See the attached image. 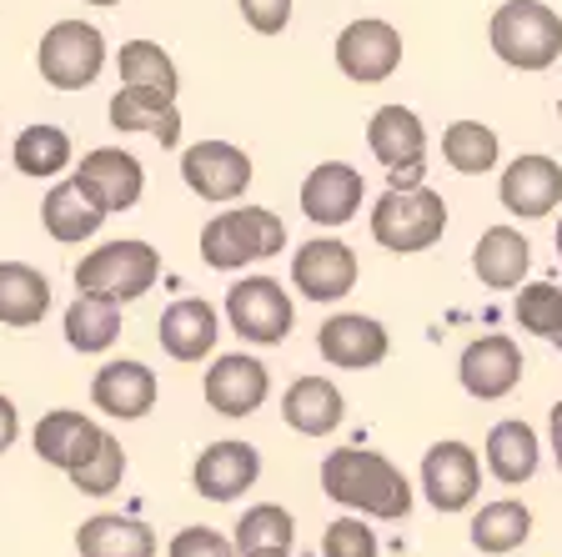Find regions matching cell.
<instances>
[{
	"mask_svg": "<svg viewBox=\"0 0 562 557\" xmlns=\"http://www.w3.org/2000/svg\"><path fill=\"white\" fill-rule=\"evenodd\" d=\"M322 492L351 512L382 517V523H402L412 512V482L397 463H386L372 447H331L322 463Z\"/></svg>",
	"mask_w": 562,
	"mask_h": 557,
	"instance_id": "6da1fadb",
	"label": "cell"
},
{
	"mask_svg": "<svg viewBox=\"0 0 562 557\" xmlns=\"http://www.w3.org/2000/svg\"><path fill=\"white\" fill-rule=\"evenodd\" d=\"M286 246V226L267 207H232L201 226V261L216 271H236L246 261H267Z\"/></svg>",
	"mask_w": 562,
	"mask_h": 557,
	"instance_id": "7a4b0ae2",
	"label": "cell"
},
{
	"mask_svg": "<svg viewBox=\"0 0 562 557\" xmlns=\"http://www.w3.org/2000/svg\"><path fill=\"white\" fill-rule=\"evenodd\" d=\"M492 51L513 70H548L562 56V15L542 0H507L492 15Z\"/></svg>",
	"mask_w": 562,
	"mask_h": 557,
	"instance_id": "3957f363",
	"label": "cell"
},
{
	"mask_svg": "<svg viewBox=\"0 0 562 557\" xmlns=\"http://www.w3.org/2000/svg\"><path fill=\"white\" fill-rule=\"evenodd\" d=\"M447 232V201L427 186H386V197L372 207V236L386 252H427Z\"/></svg>",
	"mask_w": 562,
	"mask_h": 557,
	"instance_id": "277c9868",
	"label": "cell"
},
{
	"mask_svg": "<svg viewBox=\"0 0 562 557\" xmlns=\"http://www.w3.org/2000/svg\"><path fill=\"white\" fill-rule=\"evenodd\" d=\"M156 277H161V256L146 242H105L91 256H81V267H76V287L111 297V302L146 297L156 287Z\"/></svg>",
	"mask_w": 562,
	"mask_h": 557,
	"instance_id": "5b68a950",
	"label": "cell"
},
{
	"mask_svg": "<svg viewBox=\"0 0 562 557\" xmlns=\"http://www.w3.org/2000/svg\"><path fill=\"white\" fill-rule=\"evenodd\" d=\"M35 66H41L46 86H56V91H81L105 66V35L91 21H56L41 35Z\"/></svg>",
	"mask_w": 562,
	"mask_h": 557,
	"instance_id": "8992f818",
	"label": "cell"
},
{
	"mask_svg": "<svg viewBox=\"0 0 562 557\" xmlns=\"http://www.w3.org/2000/svg\"><path fill=\"white\" fill-rule=\"evenodd\" d=\"M226 316L232 332L257 347H277L292 337V297L281 291V281L271 277H246L226 291Z\"/></svg>",
	"mask_w": 562,
	"mask_h": 557,
	"instance_id": "52a82bcc",
	"label": "cell"
},
{
	"mask_svg": "<svg viewBox=\"0 0 562 557\" xmlns=\"http://www.w3.org/2000/svg\"><path fill=\"white\" fill-rule=\"evenodd\" d=\"M181 181L201 201H236L251 186V156L241 146H232V141H196L181 156Z\"/></svg>",
	"mask_w": 562,
	"mask_h": 557,
	"instance_id": "ba28073f",
	"label": "cell"
},
{
	"mask_svg": "<svg viewBox=\"0 0 562 557\" xmlns=\"http://www.w3.org/2000/svg\"><path fill=\"white\" fill-rule=\"evenodd\" d=\"M422 488L437 512H468L482 488V463L468 442H437L422 457Z\"/></svg>",
	"mask_w": 562,
	"mask_h": 557,
	"instance_id": "9c48e42d",
	"label": "cell"
},
{
	"mask_svg": "<svg viewBox=\"0 0 562 557\" xmlns=\"http://www.w3.org/2000/svg\"><path fill=\"white\" fill-rule=\"evenodd\" d=\"M337 66L357 86H376L402 66V35L386 21H351L337 35Z\"/></svg>",
	"mask_w": 562,
	"mask_h": 557,
	"instance_id": "30bf717a",
	"label": "cell"
},
{
	"mask_svg": "<svg viewBox=\"0 0 562 557\" xmlns=\"http://www.w3.org/2000/svg\"><path fill=\"white\" fill-rule=\"evenodd\" d=\"M292 281L302 287V297L312 302H341L351 287H357V256L347 242H331V236H316L296 252L292 261Z\"/></svg>",
	"mask_w": 562,
	"mask_h": 557,
	"instance_id": "8fae6325",
	"label": "cell"
},
{
	"mask_svg": "<svg viewBox=\"0 0 562 557\" xmlns=\"http://www.w3.org/2000/svg\"><path fill=\"white\" fill-rule=\"evenodd\" d=\"M261 477V457L251 442H211L191 467V488L211 502H236Z\"/></svg>",
	"mask_w": 562,
	"mask_h": 557,
	"instance_id": "7c38bea8",
	"label": "cell"
},
{
	"mask_svg": "<svg viewBox=\"0 0 562 557\" xmlns=\"http://www.w3.org/2000/svg\"><path fill=\"white\" fill-rule=\"evenodd\" d=\"M271 392V377L257 357L232 352V357H216L206 371V402L222 412V417H251Z\"/></svg>",
	"mask_w": 562,
	"mask_h": 557,
	"instance_id": "4fadbf2b",
	"label": "cell"
},
{
	"mask_svg": "<svg viewBox=\"0 0 562 557\" xmlns=\"http://www.w3.org/2000/svg\"><path fill=\"white\" fill-rule=\"evenodd\" d=\"M457 377H462L468 397L497 402V397H507L517 382H522V352H517L513 337H477L468 352H462Z\"/></svg>",
	"mask_w": 562,
	"mask_h": 557,
	"instance_id": "5bb4252c",
	"label": "cell"
},
{
	"mask_svg": "<svg viewBox=\"0 0 562 557\" xmlns=\"http://www.w3.org/2000/svg\"><path fill=\"white\" fill-rule=\"evenodd\" d=\"M497 197H503V207L513 211V216H527V221L548 216V211L562 201V166L552 161V156H538V152L517 156V161L503 171V181H497Z\"/></svg>",
	"mask_w": 562,
	"mask_h": 557,
	"instance_id": "9a60e30c",
	"label": "cell"
},
{
	"mask_svg": "<svg viewBox=\"0 0 562 557\" xmlns=\"http://www.w3.org/2000/svg\"><path fill=\"white\" fill-rule=\"evenodd\" d=\"M101 442L105 432L86 412H70V406H56V412H46L35 422V457L60 467V472H76L81 463H91Z\"/></svg>",
	"mask_w": 562,
	"mask_h": 557,
	"instance_id": "2e32d148",
	"label": "cell"
},
{
	"mask_svg": "<svg viewBox=\"0 0 562 557\" xmlns=\"http://www.w3.org/2000/svg\"><path fill=\"white\" fill-rule=\"evenodd\" d=\"M91 402L101 406L105 417H121V422L146 417L156 406V371L146 367V361H131V357L105 361L91 382Z\"/></svg>",
	"mask_w": 562,
	"mask_h": 557,
	"instance_id": "e0dca14e",
	"label": "cell"
},
{
	"mask_svg": "<svg viewBox=\"0 0 562 557\" xmlns=\"http://www.w3.org/2000/svg\"><path fill=\"white\" fill-rule=\"evenodd\" d=\"M316 347H322V357H327L331 367L367 371V367H376V361L386 357L392 342H386L382 322H372V316H362V312H341V316H331V322H322Z\"/></svg>",
	"mask_w": 562,
	"mask_h": 557,
	"instance_id": "ac0fdd59",
	"label": "cell"
},
{
	"mask_svg": "<svg viewBox=\"0 0 562 557\" xmlns=\"http://www.w3.org/2000/svg\"><path fill=\"white\" fill-rule=\"evenodd\" d=\"M362 191L367 186H362L357 166L327 161L302 181V211L312 221H322V226H347V221L357 216V207H362Z\"/></svg>",
	"mask_w": 562,
	"mask_h": 557,
	"instance_id": "d6986e66",
	"label": "cell"
},
{
	"mask_svg": "<svg viewBox=\"0 0 562 557\" xmlns=\"http://www.w3.org/2000/svg\"><path fill=\"white\" fill-rule=\"evenodd\" d=\"M76 176L105 201V211H131L140 201V191H146L140 161L131 152H121V146H95L91 156H81Z\"/></svg>",
	"mask_w": 562,
	"mask_h": 557,
	"instance_id": "ffe728a7",
	"label": "cell"
},
{
	"mask_svg": "<svg viewBox=\"0 0 562 557\" xmlns=\"http://www.w3.org/2000/svg\"><path fill=\"white\" fill-rule=\"evenodd\" d=\"M216 332H222L216 307L201 302V297L171 302L161 312V322H156V337H161L166 357H176V361H201L211 347H216Z\"/></svg>",
	"mask_w": 562,
	"mask_h": 557,
	"instance_id": "44dd1931",
	"label": "cell"
},
{
	"mask_svg": "<svg viewBox=\"0 0 562 557\" xmlns=\"http://www.w3.org/2000/svg\"><path fill=\"white\" fill-rule=\"evenodd\" d=\"M41 216H46V232L56 236V242H86V236L101 232V221L111 216V211H105V201L95 197L81 176H70V181L46 191Z\"/></svg>",
	"mask_w": 562,
	"mask_h": 557,
	"instance_id": "7402d4cb",
	"label": "cell"
},
{
	"mask_svg": "<svg viewBox=\"0 0 562 557\" xmlns=\"http://www.w3.org/2000/svg\"><path fill=\"white\" fill-rule=\"evenodd\" d=\"M281 417L302 437H331L347 417V402H341L337 382H327V377H296L281 397Z\"/></svg>",
	"mask_w": 562,
	"mask_h": 557,
	"instance_id": "603a6c76",
	"label": "cell"
},
{
	"mask_svg": "<svg viewBox=\"0 0 562 557\" xmlns=\"http://www.w3.org/2000/svg\"><path fill=\"white\" fill-rule=\"evenodd\" d=\"M367 146L372 156L386 166V171H397V166H417L427 156V131H422L417 111L407 105H382L367 126Z\"/></svg>",
	"mask_w": 562,
	"mask_h": 557,
	"instance_id": "cb8c5ba5",
	"label": "cell"
},
{
	"mask_svg": "<svg viewBox=\"0 0 562 557\" xmlns=\"http://www.w3.org/2000/svg\"><path fill=\"white\" fill-rule=\"evenodd\" d=\"M76 553L81 557H156V533L136 517L121 512H95L76 533Z\"/></svg>",
	"mask_w": 562,
	"mask_h": 557,
	"instance_id": "d4e9b609",
	"label": "cell"
},
{
	"mask_svg": "<svg viewBox=\"0 0 562 557\" xmlns=\"http://www.w3.org/2000/svg\"><path fill=\"white\" fill-rule=\"evenodd\" d=\"M527 261H532L527 236L513 232V226H487L477 252H472V271L482 277V287H497V291L517 287L527 277Z\"/></svg>",
	"mask_w": 562,
	"mask_h": 557,
	"instance_id": "484cf974",
	"label": "cell"
},
{
	"mask_svg": "<svg viewBox=\"0 0 562 557\" xmlns=\"http://www.w3.org/2000/svg\"><path fill=\"white\" fill-rule=\"evenodd\" d=\"M538 463H542V447H538V432L527 427V422L513 417L487 432V467L497 482L517 488V482H527V477L538 472Z\"/></svg>",
	"mask_w": 562,
	"mask_h": 557,
	"instance_id": "4316f807",
	"label": "cell"
},
{
	"mask_svg": "<svg viewBox=\"0 0 562 557\" xmlns=\"http://www.w3.org/2000/svg\"><path fill=\"white\" fill-rule=\"evenodd\" d=\"M50 312V281L25 261H0V326H35Z\"/></svg>",
	"mask_w": 562,
	"mask_h": 557,
	"instance_id": "83f0119b",
	"label": "cell"
},
{
	"mask_svg": "<svg viewBox=\"0 0 562 557\" xmlns=\"http://www.w3.org/2000/svg\"><path fill=\"white\" fill-rule=\"evenodd\" d=\"M121 337V302L95 297V291H76V302L66 307V342L76 352H105Z\"/></svg>",
	"mask_w": 562,
	"mask_h": 557,
	"instance_id": "f1b7e54d",
	"label": "cell"
},
{
	"mask_svg": "<svg viewBox=\"0 0 562 557\" xmlns=\"http://www.w3.org/2000/svg\"><path fill=\"white\" fill-rule=\"evenodd\" d=\"M111 126L116 131H151L161 146L181 141V116H176V101H161L151 91H131L121 86V96L111 101Z\"/></svg>",
	"mask_w": 562,
	"mask_h": 557,
	"instance_id": "f546056e",
	"label": "cell"
},
{
	"mask_svg": "<svg viewBox=\"0 0 562 557\" xmlns=\"http://www.w3.org/2000/svg\"><path fill=\"white\" fill-rule=\"evenodd\" d=\"M116 70H121V86H131V91H151V96H161V101H176V91H181L171 56H166L156 41H131V46H121Z\"/></svg>",
	"mask_w": 562,
	"mask_h": 557,
	"instance_id": "4dcf8cb0",
	"label": "cell"
},
{
	"mask_svg": "<svg viewBox=\"0 0 562 557\" xmlns=\"http://www.w3.org/2000/svg\"><path fill=\"white\" fill-rule=\"evenodd\" d=\"M527 533H532V512L513 498L487 502V508L472 517V547L487 557H503V553H513V547H522Z\"/></svg>",
	"mask_w": 562,
	"mask_h": 557,
	"instance_id": "1f68e13d",
	"label": "cell"
},
{
	"mask_svg": "<svg viewBox=\"0 0 562 557\" xmlns=\"http://www.w3.org/2000/svg\"><path fill=\"white\" fill-rule=\"evenodd\" d=\"M497 152H503V146H497V131L482 126V121H452V126L442 131V156H447V166L462 176L492 171Z\"/></svg>",
	"mask_w": 562,
	"mask_h": 557,
	"instance_id": "d6a6232c",
	"label": "cell"
},
{
	"mask_svg": "<svg viewBox=\"0 0 562 557\" xmlns=\"http://www.w3.org/2000/svg\"><path fill=\"white\" fill-rule=\"evenodd\" d=\"M11 156L25 176H60L70 166V136L60 126H25Z\"/></svg>",
	"mask_w": 562,
	"mask_h": 557,
	"instance_id": "836d02e7",
	"label": "cell"
},
{
	"mask_svg": "<svg viewBox=\"0 0 562 557\" xmlns=\"http://www.w3.org/2000/svg\"><path fill=\"white\" fill-rule=\"evenodd\" d=\"M296 537V523L292 512L277 508V502H257V508L241 512V523H236V553H251V547H292Z\"/></svg>",
	"mask_w": 562,
	"mask_h": 557,
	"instance_id": "e575fe53",
	"label": "cell"
},
{
	"mask_svg": "<svg viewBox=\"0 0 562 557\" xmlns=\"http://www.w3.org/2000/svg\"><path fill=\"white\" fill-rule=\"evenodd\" d=\"M66 477H70V488L86 492V498H105V492H116L121 477H126V453H121V442L105 432V442L95 447L91 463H81L76 472H66Z\"/></svg>",
	"mask_w": 562,
	"mask_h": 557,
	"instance_id": "d590c367",
	"label": "cell"
},
{
	"mask_svg": "<svg viewBox=\"0 0 562 557\" xmlns=\"http://www.w3.org/2000/svg\"><path fill=\"white\" fill-rule=\"evenodd\" d=\"M517 322H522L532 337L552 342L562 332V287H552V281L522 287V297H517Z\"/></svg>",
	"mask_w": 562,
	"mask_h": 557,
	"instance_id": "8d00e7d4",
	"label": "cell"
},
{
	"mask_svg": "<svg viewBox=\"0 0 562 557\" xmlns=\"http://www.w3.org/2000/svg\"><path fill=\"white\" fill-rule=\"evenodd\" d=\"M322 557H376V533L362 527V517H337L322 533Z\"/></svg>",
	"mask_w": 562,
	"mask_h": 557,
	"instance_id": "74e56055",
	"label": "cell"
},
{
	"mask_svg": "<svg viewBox=\"0 0 562 557\" xmlns=\"http://www.w3.org/2000/svg\"><path fill=\"white\" fill-rule=\"evenodd\" d=\"M166 557H236V543L222 537L216 527H181L166 547Z\"/></svg>",
	"mask_w": 562,
	"mask_h": 557,
	"instance_id": "f35d334b",
	"label": "cell"
},
{
	"mask_svg": "<svg viewBox=\"0 0 562 557\" xmlns=\"http://www.w3.org/2000/svg\"><path fill=\"white\" fill-rule=\"evenodd\" d=\"M246 15V25L257 35H281L286 21H292V0H236Z\"/></svg>",
	"mask_w": 562,
	"mask_h": 557,
	"instance_id": "ab89813d",
	"label": "cell"
},
{
	"mask_svg": "<svg viewBox=\"0 0 562 557\" xmlns=\"http://www.w3.org/2000/svg\"><path fill=\"white\" fill-rule=\"evenodd\" d=\"M21 437V412H15V402L5 392H0V453L11 447V442Z\"/></svg>",
	"mask_w": 562,
	"mask_h": 557,
	"instance_id": "60d3db41",
	"label": "cell"
},
{
	"mask_svg": "<svg viewBox=\"0 0 562 557\" xmlns=\"http://www.w3.org/2000/svg\"><path fill=\"white\" fill-rule=\"evenodd\" d=\"M392 176V186H397V191H407V186H422V176H427V166H397V171H386Z\"/></svg>",
	"mask_w": 562,
	"mask_h": 557,
	"instance_id": "b9f144b4",
	"label": "cell"
},
{
	"mask_svg": "<svg viewBox=\"0 0 562 557\" xmlns=\"http://www.w3.org/2000/svg\"><path fill=\"white\" fill-rule=\"evenodd\" d=\"M548 432H552V453H562V402L552 406V417H548Z\"/></svg>",
	"mask_w": 562,
	"mask_h": 557,
	"instance_id": "7bdbcfd3",
	"label": "cell"
},
{
	"mask_svg": "<svg viewBox=\"0 0 562 557\" xmlns=\"http://www.w3.org/2000/svg\"><path fill=\"white\" fill-rule=\"evenodd\" d=\"M241 557H292V547H251V553Z\"/></svg>",
	"mask_w": 562,
	"mask_h": 557,
	"instance_id": "ee69618b",
	"label": "cell"
},
{
	"mask_svg": "<svg viewBox=\"0 0 562 557\" xmlns=\"http://www.w3.org/2000/svg\"><path fill=\"white\" fill-rule=\"evenodd\" d=\"M86 5H121V0H86Z\"/></svg>",
	"mask_w": 562,
	"mask_h": 557,
	"instance_id": "f6af8a7d",
	"label": "cell"
},
{
	"mask_svg": "<svg viewBox=\"0 0 562 557\" xmlns=\"http://www.w3.org/2000/svg\"><path fill=\"white\" fill-rule=\"evenodd\" d=\"M558 256H562V221H558Z\"/></svg>",
	"mask_w": 562,
	"mask_h": 557,
	"instance_id": "bcb514c9",
	"label": "cell"
},
{
	"mask_svg": "<svg viewBox=\"0 0 562 557\" xmlns=\"http://www.w3.org/2000/svg\"><path fill=\"white\" fill-rule=\"evenodd\" d=\"M552 342H558V352H562V332H558V337H552Z\"/></svg>",
	"mask_w": 562,
	"mask_h": 557,
	"instance_id": "7dc6e473",
	"label": "cell"
},
{
	"mask_svg": "<svg viewBox=\"0 0 562 557\" xmlns=\"http://www.w3.org/2000/svg\"><path fill=\"white\" fill-rule=\"evenodd\" d=\"M558 121H562V101H558Z\"/></svg>",
	"mask_w": 562,
	"mask_h": 557,
	"instance_id": "c3c4849f",
	"label": "cell"
},
{
	"mask_svg": "<svg viewBox=\"0 0 562 557\" xmlns=\"http://www.w3.org/2000/svg\"><path fill=\"white\" fill-rule=\"evenodd\" d=\"M558 467H562V453H558Z\"/></svg>",
	"mask_w": 562,
	"mask_h": 557,
	"instance_id": "681fc988",
	"label": "cell"
}]
</instances>
